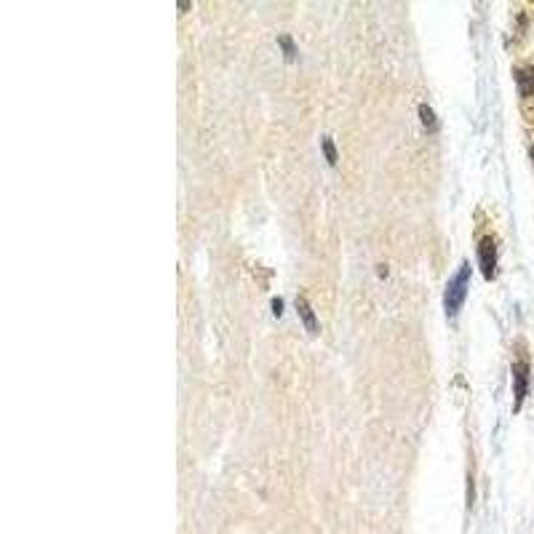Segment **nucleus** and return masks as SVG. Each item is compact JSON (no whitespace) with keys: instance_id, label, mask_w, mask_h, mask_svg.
Instances as JSON below:
<instances>
[{"instance_id":"7","label":"nucleus","mask_w":534,"mask_h":534,"mask_svg":"<svg viewBox=\"0 0 534 534\" xmlns=\"http://www.w3.org/2000/svg\"><path fill=\"white\" fill-rule=\"evenodd\" d=\"M323 155H326V161L334 166L336 163V147H334V142L329 137H323Z\"/></svg>"},{"instance_id":"9","label":"nucleus","mask_w":534,"mask_h":534,"mask_svg":"<svg viewBox=\"0 0 534 534\" xmlns=\"http://www.w3.org/2000/svg\"><path fill=\"white\" fill-rule=\"evenodd\" d=\"M281 310H283V302H281V297H275L273 299V313L275 316H281Z\"/></svg>"},{"instance_id":"4","label":"nucleus","mask_w":534,"mask_h":534,"mask_svg":"<svg viewBox=\"0 0 534 534\" xmlns=\"http://www.w3.org/2000/svg\"><path fill=\"white\" fill-rule=\"evenodd\" d=\"M297 313H299V318H302V323L307 326V332H318V318H316L313 307L307 305L305 297H297Z\"/></svg>"},{"instance_id":"10","label":"nucleus","mask_w":534,"mask_h":534,"mask_svg":"<svg viewBox=\"0 0 534 534\" xmlns=\"http://www.w3.org/2000/svg\"><path fill=\"white\" fill-rule=\"evenodd\" d=\"M532 161H534V147H532Z\"/></svg>"},{"instance_id":"1","label":"nucleus","mask_w":534,"mask_h":534,"mask_svg":"<svg viewBox=\"0 0 534 534\" xmlns=\"http://www.w3.org/2000/svg\"><path fill=\"white\" fill-rule=\"evenodd\" d=\"M468 283H470V265H468V262H462V267H459L457 273H454V278L449 281L446 294H443V305H446V316H449V318H454V316H457V310L462 307V302H465Z\"/></svg>"},{"instance_id":"6","label":"nucleus","mask_w":534,"mask_h":534,"mask_svg":"<svg viewBox=\"0 0 534 534\" xmlns=\"http://www.w3.org/2000/svg\"><path fill=\"white\" fill-rule=\"evenodd\" d=\"M420 110V118H422V123H425V128L427 131H436V115H433V110H430V105H420L417 107Z\"/></svg>"},{"instance_id":"5","label":"nucleus","mask_w":534,"mask_h":534,"mask_svg":"<svg viewBox=\"0 0 534 534\" xmlns=\"http://www.w3.org/2000/svg\"><path fill=\"white\" fill-rule=\"evenodd\" d=\"M516 80H519L521 94H534V64H524L516 70Z\"/></svg>"},{"instance_id":"3","label":"nucleus","mask_w":534,"mask_h":534,"mask_svg":"<svg viewBox=\"0 0 534 534\" xmlns=\"http://www.w3.org/2000/svg\"><path fill=\"white\" fill-rule=\"evenodd\" d=\"M513 390H516V409H521L524 406V398H526V393H529V369H526V364L524 361H516L513 364Z\"/></svg>"},{"instance_id":"8","label":"nucleus","mask_w":534,"mask_h":534,"mask_svg":"<svg viewBox=\"0 0 534 534\" xmlns=\"http://www.w3.org/2000/svg\"><path fill=\"white\" fill-rule=\"evenodd\" d=\"M278 43H281V48H283V54H289V57H294V54H297V48H294V40H291L289 35H281V38H278Z\"/></svg>"},{"instance_id":"2","label":"nucleus","mask_w":534,"mask_h":534,"mask_svg":"<svg viewBox=\"0 0 534 534\" xmlns=\"http://www.w3.org/2000/svg\"><path fill=\"white\" fill-rule=\"evenodd\" d=\"M478 265H481V273L487 281L494 278L497 273V244H494V238L487 235V238H481V244H478Z\"/></svg>"}]
</instances>
